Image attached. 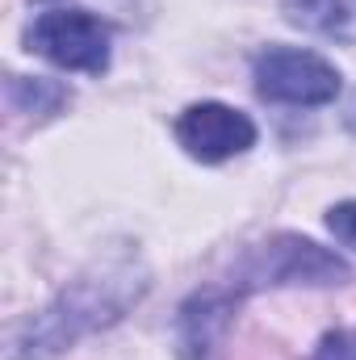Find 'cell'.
Returning <instances> with one entry per match:
<instances>
[{"label":"cell","instance_id":"cell-1","mask_svg":"<svg viewBox=\"0 0 356 360\" xmlns=\"http://www.w3.org/2000/svg\"><path fill=\"white\" fill-rule=\"evenodd\" d=\"M130 285V276H105V285L96 289L92 281L84 285H76L72 293H63L51 310H42L38 319H34V327H30V340H8V360H46L55 356L63 344H72L80 331H89L96 323H105V319H113L126 302H130V293H117V297H109L113 289H126Z\"/></svg>","mask_w":356,"mask_h":360},{"label":"cell","instance_id":"cell-2","mask_svg":"<svg viewBox=\"0 0 356 360\" xmlns=\"http://www.w3.org/2000/svg\"><path fill=\"white\" fill-rule=\"evenodd\" d=\"M30 51L55 68L101 76L109 68V25L92 8H46L30 25Z\"/></svg>","mask_w":356,"mask_h":360},{"label":"cell","instance_id":"cell-3","mask_svg":"<svg viewBox=\"0 0 356 360\" xmlns=\"http://www.w3.org/2000/svg\"><path fill=\"white\" fill-rule=\"evenodd\" d=\"M256 89L281 105H323L340 92V76L327 59L293 46H272L256 59Z\"/></svg>","mask_w":356,"mask_h":360},{"label":"cell","instance_id":"cell-4","mask_svg":"<svg viewBox=\"0 0 356 360\" xmlns=\"http://www.w3.org/2000/svg\"><path fill=\"white\" fill-rule=\"evenodd\" d=\"M177 139L193 160L218 164V160H231V155L248 151V147L256 143V126H252L239 109L205 101V105H189V109L180 113Z\"/></svg>","mask_w":356,"mask_h":360},{"label":"cell","instance_id":"cell-5","mask_svg":"<svg viewBox=\"0 0 356 360\" xmlns=\"http://www.w3.org/2000/svg\"><path fill=\"white\" fill-rule=\"evenodd\" d=\"M252 281H336L344 276V260L327 256L323 248L306 243V239H276L272 248L256 252V264L248 272Z\"/></svg>","mask_w":356,"mask_h":360},{"label":"cell","instance_id":"cell-6","mask_svg":"<svg viewBox=\"0 0 356 360\" xmlns=\"http://www.w3.org/2000/svg\"><path fill=\"white\" fill-rule=\"evenodd\" d=\"M227 310H231V297L227 293H197L184 310H180V344L193 360H201V352H210L218 344V331L227 323Z\"/></svg>","mask_w":356,"mask_h":360},{"label":"cell","instance_id":"cell-7","mask_svg":"<svg viewBox=\"0 0 356 360\" xmlns=\"http://www.w3.org/2000/svg\"><path fill=\"white\" fill-rule=\"evenodd\" d=\"M314 360H356V331H331L314 348Z\"/></svg>","mask_w":356,"mask_h":360},{"label":"cell","instance_id":"cell-8","mask_svg":"<svg viewBox=\"0 0 356 360\" xmlns=\"http://www.w3.org/2000/svg\"><path fill=\"white\" fill-rule=\"evenodd\" d=\"M327 226H331V235H336L340 243L356 248V205L352 201H348V205H336V210L327 214Z\"/></svg>","mask_w":356,"mask_h":360}]
</instances>
